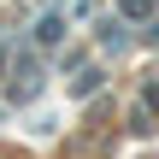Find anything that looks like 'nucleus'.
I'll list each match as a JSON object with an SVG mask.
<instances>
[{
    "label": "nucleus",
    "instance_id": "1",
    "mask_svg": "<svg viewBox=\"0 0 159 159\" xmlns=\"http://www.w3.org/2000/svg\"><path fill=\"white\" fill-rule=\"evenodd\" d=\"M35 41H41V47H59V41H65V18H59V12H47V18L35 24Z\"/></svg>",
    "mask_w": 159,
    "mask_h": 159
},
{
    "label": "nucleus",
    "instance_id": "2",
    "mask_svg": "<svg viewBox=\"0 0 159 159\" xmlns=\"http://www.w3.org/2000/svg\"><path fill=\"white\" fill-rule=\"evenodd\" d=\"M153 6H159V0H118L124 18H153Z\"/></svg>",
    "mask_w": 159,
    "mask_h": 159
},
{
    "label": "nucleus",
    "instance_id": "3",
    "mask_svg": "<svg viewBox=\"0 0 159 159\" xmlns=\"http://www.w3.org/2000/svg\"><path fill=\"white\" fill-rule=\"evenodd\" d=\"M0 65H6V47H0Z\"/></svg>",
    "mask_w": 159,
    "mask_h": 159
}]
</instances>
